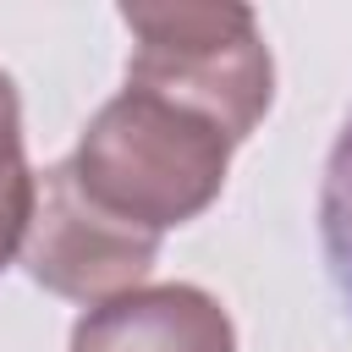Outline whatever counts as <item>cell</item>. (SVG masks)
Masks as SVG:
<instances>
[{"label": "cell", "mask_w": 352, "mask_h": 352, "mask_svg": "<svg viewBox=\"0 0 352 352\" xmlns=\"http://www.w3.org/2000/svg\"><path fill=\"white\" fill-rule=\"evenodd\" d=\"M0 126H22V99H16V82L0 72Z\"/></svg>", "instance_id": "7"}, {"label": "cell", "mask_w": 352, "mask_h": 352, "mask_svg": "<svg viewBox=\"0 0 352 352\" xmlns=\"http://www.w3.org/2000/svg\"><path fill=\"white\" fill-rule=\"evenodd\" d=\"M33 192H38V176L28 170L22 126H0V270L22 253V236L33 220Z\"/></svg>", "instance_id": "6"}, {"label": "cell", "mask_w": 352, "mask_h": 352, "mask_svg": "<svg viewBox=\"0 0 352 352\" xmlns=\"http://www.w3.org/2000/svg\"><path fill=\"white\" fill-rule=\"evenodd\" d=\"M319 242H324V264L336 292L352 308V116L341 121L330 160H324V182H319Z\"/></svg>", "instance_id": "5"}, {"label": "cell", "mask_w": 352, "mask_h": 352, "mask_svg": "<svg viewBox=\"0 0 352 352\" xmlns=\"http://www.w3.org/2000/svg\"><path fill=\"white\" fill-rule=\"evenodd\" d=\"M154 258H160V236L99 209L77 187L72 165H50L38 176L33 220L22 236V264L44 292L99 308L121 292H138Z\"/></svg>", "instance_id": "3"}, {"label": "cell", "mask_w": 352, "mask_h": 352, "mask_svg": "<svg viewBox=\"0 0 352 352\" xmlns=\"http://www.w3.org/2000/svg\"><path fill=\"white\" fill-rule=\"evenodd\" d=\"M72 352H236L231 314L204 286H138L88 308Z\"/></svg>", "instance_id": "4"}, {"label": "cell", "mask_w": 352, "mask_h": 352, "mask_svg": "<svg viewBox=\"0 0 352 352\" xmlns=\"http://www.w3.org/2000/svg\"><path fill=\"white\" fill-rule=\"evenodd\" d=\"M121 22L132 33L126 88L209 121L231 148L264 121L275 99V60L248 6L138 0L121 6Z\"/></svg>", "instance_id": "2"}, {"label": "cell", "mask_w": 352, "mask_h": 352, "mask_svg": "<svg viewBox=\"0 0 352 352\" xmlns=\"http://www.w3.org/2000/svg\"><path fill=\"white\" fill-rule=\"evenodd\" d=\"M66 165L99 209L160 236L170 226L198 220L220 198L231 143L209 121L176 110L170 99L121 88L88 121Z\"/></svg>", "instance_id": "1"}]
</instances>
